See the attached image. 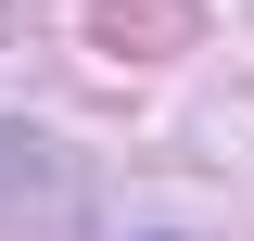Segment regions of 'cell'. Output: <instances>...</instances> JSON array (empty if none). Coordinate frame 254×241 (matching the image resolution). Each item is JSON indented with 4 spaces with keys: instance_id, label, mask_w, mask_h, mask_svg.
Here are the masks:
<instances>
[]
</instances>
